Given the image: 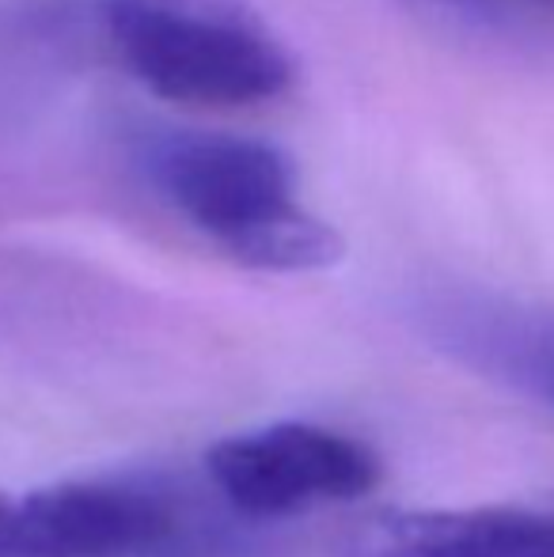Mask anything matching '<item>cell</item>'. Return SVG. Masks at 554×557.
<instances>
[{
    "instance_id": "cell-1",
    "label": "cell",
    "mask_w": 554,
    "mask_h": 557,
    "mask_svg": "<svg viewBox=\"0 0 554 557\" xmlns=\"http://www.w3.org/2000/svg\"><path fill=\"white\" fill-rule=\"evenodd\" d=\"M148 183L229 258L270 273H316L346 243L296 201V171L270 140L178 129L148 145Z\"/></svg>"
},
{
    "instance_id": "cell-2",
    "label": "cell",
    "mask_w": 554,
    "mask_h": 557,
    "mask_svg": "<svg viewBox=\"0 0 554 557\" xmlns=\"http://www.w3.org/2000/svg\"><path fill=\"white\" fill-rule=\"evenodd\" d=\"M114 58L152 96L244 111L285 96L293 58L247 0H99Z\"/></svg>"
},
{
    "instance_id": "cell-3",
    "label": "cell",
    "mask_w": 554,
    "mask_h": 557,
    "mask_svg": "<svg viewBox=\"0 0 554 557\" xmlns=\"http://www.w3.org/2000/svg\"><path fill=\"white\" fill-rule=\"evenodd\" d=\"M0 557H201L160 485L130 478L0 493Z\"/></svg>"
},
{
    "instance_id": "cell-4",
    "label": "cell",
    "mask_w": 554,
    "mask_h": 557,
    "mask_svg": "<svg viewBox=\"0 0 554 557\" xmlns=\"http://www.w3.org/2000/svg\"><path fill=\"white\" fill-rule=\"evenodd\" d=\"M206 470L247 520L357 500L380 482V459L361 441L304 421L229 436L206 455Z\"/></svg>"
},
{
    "instance_id": "cell-5",
    "label": "cell",
    "mask_w": 554,
    "mask_h": 557,
    "mask_svg": "<svg viewBox=\"0 0 554 557\" xmlns=\"http://www.w3.org/2000/svg\"><path fill=\"white\" fill-rule=\"evenodd\" d=\"M418 323L436 349L554 413V311L494 293H433Z\"/></svg>"
},
{
    "instance_id": "cell-6",
    "label": "cell",
    "mask_w": 554,
    "mask_h": 557,
    "mask_svg": "<svg viewBox=\"0 0 554 557\" xmlns=\"http://www.w3.org/2000/svg\"><path fill=\"white\" fill-rule=\"evenodd\" d=\"M365 557H554V508L487 505L392 516Z\"/></svg>"
},
{
    "instance_id": "cell-7",
    "label": "cell",
    "mask_w": 554,
    "mask_h": 557,
    "mask_svg": "<svg viewBox=\"0 0 554 557\" xmlns=\"http://www.w3.org/2000/svg\"><path fill=\"white\" fill-rule=\"evenodd\" d=\"M433 4L517 27H554V0H433Z\"/></svg>"
}]
</instances>
